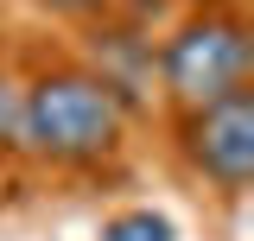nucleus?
<instances>
[{"label": "nucleus", "instance_id": "f257e3e1", "mask_svg": "<svg viewBox=\"0 0 254 241\" xmlns=\"http://www.w3.org/2000/svg\"><path fill=\"white\" fill-rule=\"evenodd\" d=\"M13 146L51 172H102L127 152V108L83 63H45L19 83Z\"/></svg>", "mask_w": 254, "mask_h": 241}, {"label": "nucleus", "instance_id": "f03ea898", "mask_svg": "<svg viewBox=\"0 0 254 241\" xmlns=\"http://www.w3.org/2000/svg\"><path fill=\"white\" fill-rule=\"evenodd\" d=\"M153 76L159 95L190 115L210 108L222 95H242L254 83V26L235 0H203L190 6L178 26L165 32V45L153 51Z\"/></svg>", "mask_w": 254, "mask_h": 241}, {"label": "nucleus", "instance_id": "7ed1b4c3", "mask_svg": "<svg viewBox=\"0 0 254 241\" xmlns=\"http://www.w3.org/2000/svg\"><path fill=\"white\" fill-rule=\"evenodd\" d=\"M178 159L216 197H229V203L248 197V184H254V89L178 115Z\"/></svg>", "mask_w": 254, "mask_h": 241}, {"label": "nucleus", "instance_id": "20e7f679", "mask_svg": "<svg viewBox=\"0 0 254 241\" xmlns=\"http://www.w3.org/2000/svg\"><path fill=\"white\" fill-rule=\"evenodd\" d=\"M83 70H89L121 108H133L140 89H153V38L121 26V19H102V26L89 32V63H83Z\"/></svg>", "mask_w": 254, "mask_h": 241}, {"label": "nucleus", "instance_id": "39448f33", "mask_svg": "<svg viewBox=\"0 0 254 241\" xmlns=\"http://www.w3.org/2000/svg\"><path fill=\"white\" fill-rule=\"evenodd\" d=\"M102 241H178V229L159 210H121L102 222Z\"/></svg>", "mask_w": 254, "mask_h": 241}, {"label": "nucleus", "instance_id": "423d86ee", "mask_svg": "<svg viewBox=\"0 0 254 241\" xmlns=\"http://www.w3.org/2000/svg\"><path fill=\"white\" fill-rule=\"evenodd\" d=\"M32 6H45V13H58V19H76V26H102V19H115L127 0H32Z\"/></svg>", "mask_w": 254, "mask_h": 241}, {"label": "nucleus", "instance_id": "0eeeda50", "mask_svg": "<svg viewBox=\"0 0 254 241\" xmlns=\"http://www.w3.org/2000/svg\"><path fill=\"white\" fill-rule=\"evenodd\" d=\"M19 83L26 76H13V63L0 58V146H13V133H19Z\"/></svg>", "mask_w": 254, "mask_h": 241}, {"label": "nucleus", "instance_id": "6e6552de", "mask_svg": "<svg viewBox=\"0 0 254 241\" xmlns=\"http://www.w3.org/2000/svg\"><path fill=\"white\" fill-rule=\"evenodd\" d=\"M13 190V146H0V197Z\"/></svg>", "mask_w": 254, "mask_h": 241}]
</instances>
